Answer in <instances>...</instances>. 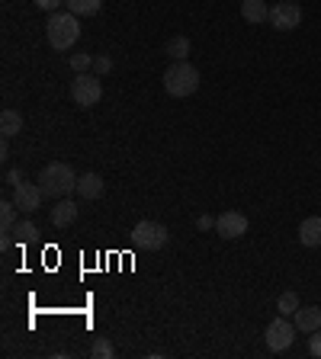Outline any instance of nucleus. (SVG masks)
I'll return each instance as SVG.
<instances>
[{
    "label": "nucleus",
    "instance_id": "f257e3e1",
    "mask_svg": "<svg viewBox=\"0 0 321 359\" xmlns=\"http://www.w3.org/2000/svg\"><path fill=\"white\" fill-rule=\"evenodd\" d=\"M45 39H48V45H52L55 52H67L71 45L81 39V22H77V16L67 10V13H52L48 16V22H45Z\"/></svg>",
    "mask_w": 321,
    "mask_h": 359
},
{
    "label": "nucleus",
    "instance_id": "f03ea898",
    "mask_svg": "<svg viewBox=\"0 0 321 359\" xmlns=\"http://www.w3.org/2000/svg\"><path fill=\"white\" fill-rule=\"evenodd\" d=\"M199 67H193L190 61H173L164 71V90L173 100H187L199 90Z\"/></svg>",
    "mask_w": 321,
    "mask_h": 359
},
{
    "label": "nucleus",
    "instance_id": "7ed1b4c3",
    "mask_svg": "<svg viewBox=\"0 0 321 359\" xmlns=\"http://www.w3.org/2000/svg\"><path fill=\"white\" fill-rule=\"evenodd\" d=\"M39 187H42V193L48 199H65L71 189H77V173L67 164H61V161H52L39 173Z\"/></svg>",
    "mask_w": 321,
    "mask_h": 359
},
{
    "label": "nucleus",
    "instance_id": "20e7f679",
    "mask_svg": "<svg viewBox=\"0 0 321 359\" xmlns=\"http://www.w3.org/2000/svg\"><path fill=\"white\" fill-rule=\"evenodd\" d=\"M167 238H171V231H167L161 222H138L132 228V244L142 247V250H161V247L167 244Z\"/></svg>",
    "mask_w": 321,
    "mask_h": 359
},
{
    "label": "nucleus",
    "instance_id": "39448f33",
    "mask_svg": "<svg viewBox=\"0 0 321 359\" xmlns=\"http://www.w3.org/2000/svg\"><path fill=\"white\" fill-rule=\"evenodd\" d=\"M71 100H74L81 109H90L103 100V87H100V77L97 74H77L71 81Z\"/></svg>",
    "mask_w": 321,
    "mask_h": 359
},
{
    "label": "nucleus",
    "instance_id": "423d86ee",
    "mask_svg": "<svg viewBox=\"0 0 321 359\" xmlns=\"http://www.w3.org/2000/svg\"><path fill=\"white\" fill-rule=\"evenodd\" d=\"M263 340H267V346L273 353H283L292 346V340H296V324L286 321L283 314H280L277 321H270L267 330H263Z\"/></svg>",
    "mask_w": 321,
    "mask_h": 359
},
{
    "label": "nucleus",
    "instance_id": "0eeeda50",
    "mask_svg": "<svg viewBox=\"0 0 321 359\" xmlns=\"http://www.w3.org/2000/svg\"><path fill=\"white\" fill-rule=\"evenodd\" d=\"M270 26L273 29H280V32H289V29H296L302 22V7L299 4H292V0H280L277 7H270Z\"/></svg>",
    "mask_w": 321,
    "mask_h": 359
},
{
    "label": "nucleus",
    "instance_id": "6e6552de",
    "mask_svg": "<svg viewBox=\"0 0 321 359\" xmlns=\"http://www.w3.org/2000/svg\"><path fill=\"white\" fill-rule=\"evenodd\" d=\"M42 187L39 183H20V187H13V202H16V209L26 212V215H32V212L42 209Z\"/></svg>",
    "mask_w": 321,
    "mask_h": 359
},
{
    "label": "nucleus",
    "instance_id": "1a4fd4ad",
    "mask_svg": "<svg viewBox=\"0 0 321 359\" xmlns=\"http://www.w3.org/2000/svg\"><path fill=\"white\" fill-rule=\"evenodd\" d=\"M216 231L222 234L225 241H235V238H241V234L247 231V215H244V212H235V209L222 212V215L216 218Z\"/></svg>",
    "mask_w": 321,
    "mask_h": 359
},
{
    "label": "nucleus",
    "instance_id": "9d476101",
    "mask_svg": "<svg viewBox=\"0 0 321 359\" xmlns=\"http://www.w3.org/2000/svg\"><path fill=\"white\" fill-rule=\"evenodd\" d=\"M292 324H296V330H302V334L321 330V308L318 305H299V311L292 314Z\"/></svg>",
    "mask_w": 321,
    "mask_h": 359
},
{
    "label": "nucleus",
    "instance_id": "9b49d317",
    "mask_svg": "<svg viewBox=\"0 0 321 359\" xmlns=\"http://www.w3.org/2000/svg\"><path fill=\"white\" fill-rule=\"evenodd\" d=\"M103 177L100 173H81L77 177V196L81 199H100L103 196Z\"/></svg>",
    "mask_w": 321,
    "mask_h": 359
},
{
    "label": "nucleus",
    "instance_id": "f8f14e48",
    "mask_svg": "<svg viewBox=\"0 0 321 359\" xmlns=\"http://www.w3.org/2000/svg\"><path fill=\"white\" fill-rule=\"evenodd\" d=\"M299 241L302 247H321V215H308L299 224Z\"/></svg>",
    "mask_w": 321,
    "mask_h": 359
},
{
    "label": "nucleus",
    "instance_id": "ddd939ff",
    "mask_svg": "<svg viewBox=\"0 0 321 359\" xmlns=\"http://www.w3.org/2000/svg\"><path fill=\"white\" fill-rule=\"evenodd\" d=\"M241 16H244L251 26H261L270 20V7L267 0H241Z\"/></svg>",
    "mask_w": 321,
    "mask_h": 359
},
{
    "label": "nucleus",
    "instance_id": "4468645a",
    "mask_svg": "<svg viewBox=\"0 0 321 359\" xmlns=\"http://www.w3.org/2000/svg\"><path fill=\"white\" fill-rule=\"evenodd\" d=\"M52 224L55 228H67V224H74L77 222V205L71 199H61L58 205H52Z\"/></svg>",
    "mask_w": 321,
    "mask_h": 359
},
{
    "label": "nucleus",
    "instance_id": "2eb2a0df",
    "mask_svg": "<svg viewBox=\"0 0 321 359\" xmlns=\"http://www.w3.org/2000/svg\"><path fill=\"white\" fill-rule=\"evenodd\" d=\"M22 132V116L16 109H4L0 112V135L4 138H13V135Z\"/></svg>",
    "mask_w": 321,
    "mask_h": 359
},
{
    "label": "nucleus",
    "instance_id": "dca6fc26",
    "mask_svg": "<svg viewBox=\"0 0 321 359\" xmlns=\"http://www.w3.org/2000/svg\"><path fill=\"white\" fill-rule=\"evenodd\" d=\"M190 48H193V45H190V39L187 36H173L171 42H167V58L171 61H187L190 58Z\"/></svg>",
    "mask_w": 321,
    "mask_h": 359
},
{
    "label": "nucleus",
    "instance_id": "f3484780",
    "mask_svg": "<svg viewBox=\"0 0 321 359\" xmlns=\"http://www.w3.org/2000/svg\"><path fill=\"white\" fill-rule=\"evenodd\" d=\"M65 4L74 16H93L100 7H103V0H65Z\"/></svg>",
    "mask_w": 321,
    "mask_h": 359
},
{
    "label": "nucleus",
    "instance_id": "a211bd4d",
    "mask_svg": "<svg viewBox=\"0 0 321 359\" xmlns=\"http://www.w3.org/2000/svg\"><path fill=\"white\" fill-rule=\"evenodd\" d=\"M16 212H20L16 209V202H10V199L0 202V228H4V231H13L16 224H20L16 222Z\"/></svg>",
    "mask_w": 321,
    "mask_h": 359
},
{
    "label": "nucleus",
    "instance_id": "6ab92c4d",
    "mask_svg": "<svg viewBox=\"0 0 321 359\" xmlns=\"http://www.w3.org/2000/svg\"><path fill=\"white\" fill-rule=\"evenodd\" d=\"M299 295H296V292H283V295H280L277 299V311L283 314V318H292V314L299 311Z\"/></svg>",
    "mask_w": 321,
    "mask_h": 359
},
{
    "label": "nucleus",
    "instance_id": "aec40b11",
    "mask_svg": "<svg viewBox=\"0 0 321 359\" xmlns=\"http://www.w3.org/2000/svg\"><path fill=\"white\" fill-rule=\"evenodd\" d=\"M90 356L93 359H116V346H112V340H106V337H97L93 346H90Z\"/></svg>",
    "mask_w": 321,
    "mask_h": 359
},
{
    "label": "nucleus",
    "instance_id": "412c9836",
    "mask_svg": "<svg viewBox=\"0 0 321 359\" xmlns=\"http://www.w3.org/2000/svg\"><path fill=\"white\" fill-rule=\"evenodd\" d=\"M13 238L20 241V244H30V241L36 238V224H32V222H20L13 228Z\"/></svg>",
    "mask_w": 321,
    "mask_h": 359
},
{
    "label": "nucleus",
    "instance_id": "4be33fe9",
    "mask_svg": "<svg viewBox=\"0 0 321 359\" xmlns=\"http://www.w3.org/2000/svg\"><path fill=\"white\" fill-rule=\"evenodd\" d=\"M71 67H74L77 74H87L90 67H93V55H81V52L71 55Z\"/></svg>",
    "mask_w": 321,
    "mask_h": 359
},
{
    "label": "nucleus",
    "instance_id": "5701e85b",
    "mask_svg": "<svg viewBox=\"0 0 321 359\" xmlns=\"http://www.w3.org/2000/svg\"><path fill=\"white\" fill-rule=\"evenodd\" d=\"M110 71H112V58L110 55H97V58H93V74L103 77V74H110Z\"/></svg>",
    "mask_w": 321,
    "mask_h": 359
},
{
    "label": "nucleus",
    "instance_id": "b1692460",
    "mask_svg": "<svg viewBox=\"0 0 321 359\" xmlns=\"http://www.w3.org/2000/svg\"><path fill=\"white\" fill-rule=\"evenodd\" d=\"M308 353H312L315 359H321V330H315V334L308 337Z\"/></svg>",
    "mask_w": 321,
    "mask_h": 359
},
{
    "label": "nucleus",
    "instance_id": "393cba45",
    "mask_svg": "<svg viewBox=\"0 0 321 359\" xmlns=\"http://www.w3.org/2000/svg\"><path fill=\"white\" fill-rule=\"evenodd\" d=\"M39 10H48V13H58V7L65 4V0H32Z\"/></svg>",
    "mask_w": 321,
    "mask_h": 359
},
{
    "label": "nucleus",
    "instance_id": "a878e982",
    "mask_svg": "<svg viewBox=\"0 0 321 359\" xmlns=\"http://www.w3.org/2000/svg\"><path fill=\"white\" fill-rule=\"evenodd\" d=\"M196 228H199V231H212V228H216V218H212V215H199V218H196Z\"/></svg>",
    "mask_w": 321,
    "mask_h": 359
},
{
    "label": "nucleus",
    "instance_id": "bb28decb",
    "mask_svg": "<svg viewBox=\"0 0 321 359\" xmlns=\"http://www.w3.org/2000/svg\"><path fill=\"white\" fill-rule=\"evenodd\" d=\"M7 183L10 187H20V183H26V177H22V170H16L13 167V170H7Z\"/></svg>",
    "mask_w": 321,
    "mask_h": 359
},
{
    "label": "nucleus",
    "instance_id": "cd10ccee",
    "mask_svg": "<svg viewBox=\"0 0 321 359\" xmlns=\"http://www.w3.org/2000/svg\"><path fill=\"white\" fill-rule=\"evenodd\" d=\"M10 157V138H4V142H0V161H7Z\"/></svg>",
    "mask_w": 321,
    "mask_h": 359
}]
</instances>
